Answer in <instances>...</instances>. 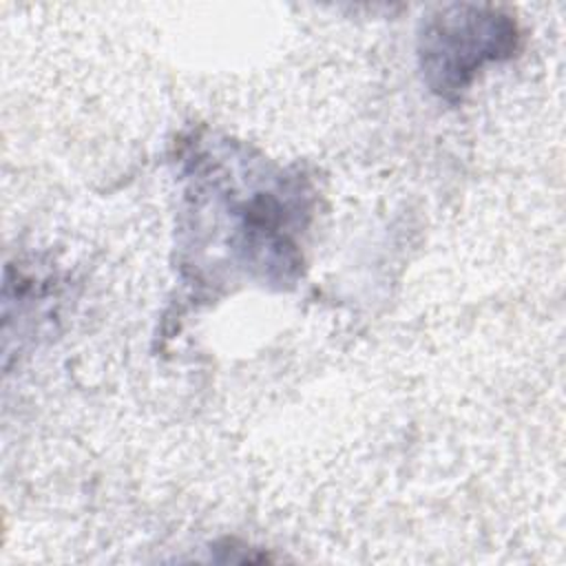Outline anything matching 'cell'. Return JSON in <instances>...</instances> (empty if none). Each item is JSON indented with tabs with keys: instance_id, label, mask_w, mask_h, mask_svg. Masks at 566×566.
<instances>
[{
	"instance_id": "6da1fadb",
	"label": "cell",
	"mask_w": 566,
	"mask_h": 566,
	"mask_svg": "<svg viewBox=\"0 0 566 566\" xmlns=\"http://www.w3.org/2000/svg\"><path fill=\"white\" fill-rule=\"evenodd\" d=\"M515 24L493 7L455 4L433 15L420 35V57L438 93L462 91L473 73L491 60L511 55Z\"/></svg>"
}]
</instances>
